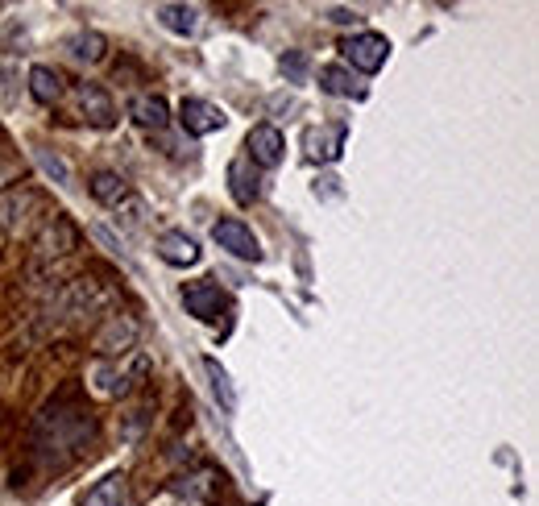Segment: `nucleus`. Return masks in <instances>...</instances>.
Wrapping results in <instances>:
<instances>
[{
  "mask_svg": "<svg viewBox=\"0 0 539 506\" xmlns=\"http://www.w3.org/2000/svg\"><path fill=\"white\" fill-rule=\"evenodd\" d=\"M96 436V424L92 415H83L79 407L75 411H63L59 403L46 407L38 415V444L42 448H67V453H79L83 444Z\"/></svg>",
  "mask_w": 539,
  "mask_h": 506,
  "instance_id": "1",
  "label": "nucleus"
},
{
  "mask_svg": "<svg viewBox=\"0 0 539 506\" xmlns=\"http://www.w3.org/2000/svg\"><path fill=\"white\" fill-rule=\"evenodd\" d=\"M282 154H287V137H282L278 125H253L245 137V158L258 166H278Z\"/></svg>",
  "mask_w": 539,
  "mask_h": 506,
  "instance_id": "9",
  "label": "nucleus"
},
{
  "mask_svg": "<svg viewBox=\"0 0 539 506\" xmlns=\"http://www.w3.org/2000/svg\"><path fill=\"white\" fill-rule=\"evenodd\" d=\"M67 50H71L75 63H100L104 54H108V38L96 34V30H83V34H75V38L67 42Z\"/></svg>",
  "mask_w": 539,
  "mask_h": 506,
  "instance_id": "22",
  "label": "nucleus"
},
{
  "mask_svg": "<svg viewBox=\"0 0 539 506\" xmlns=\"http://www.w3.org/2000/svg\"><path fill=\"white\" fill-rule=\"evenodd\" d=\"M328 21H336V25H357L361 13H353V9H328Z\"/></svg>",
  "mask_w": 539,
  "mask_h": 506,
  "instance_id": "27",
  "label": "nucleus"
},
{
  "mask_svg": "<svg viewBox=\"0 0 539 506\" xmlns=\"http://www.w3.org/2000/svg\"><path fill=\"white\" fill-rule=\"evenodd\" d=\"M212 241H216L224 253L241 258V262H262V258H266L258 233H253L245 220H216V224H212Z\"/></svg>",
  "mask_w": 539,
  "mask_h": 506,
  "instance_id": "4",
  "label": "nucleus"
},
{
  "mask_svg": "<svg viewBox=\"0 0 539 506\" xmlns=\"http://www.w3.org/2000/svg\"><path fill=\"white\" fill-rule=\"evenodd\" d=\"M146 370H150L146 353H125V361H121V357L96 361L92 370H88V382H92L96 395L117 399V395H129V390H133L141 378H146Z\"/></svg>",
  "mask_w": 539,
  "mask_h": 506,
  "instance_id": "2",
  "label": "nucleus"
},
{
  "mask_svg": "<svg viewBox=\"0 0 539 506\" xmlns=\"http://www.w3.org/2000/svg\"><path fill=\"white\" fill-rule=\"evenodd\" d=\"M9 175H13V166L5 162V166H0V179H9Z\"/></svg>",
  "mask_w": 539,
  "mask_h": 506,
  "instance_id": "28",
  "label": "nucleus"
},
{
  "mask_svg": "<svg viewBox=\"0 0 539 506\" xmlns=\"http://www.w3.org/2000/svg\"><path fill=\"white\" fill-rule=\"evenodd\" d=\"M79 249V229L67 220V216H50L38 237H34V258L38 262H50V258H67V253Z\"/></svg>",
  "mask_w": 539,
  "mask_h": 506,
  "instance_id": "6",
  "label": "nucleus"
},
{
  "mask_svg": "<svg viewBox=\"0 0 539 506\" xmlns=\"http://www.w3.org/2000/svg\"><path fill=\"white\" fill-rule=\"evenodd\" d=\"M30 96L38 104H54V100L63 96V75L54 71V67H46V63L30 67Z\"/></svg>",
  "mask_w": 539,
  "mask_h": 506,
  "instance_id": "17",
  "label": "nucleus"
},
{
  "mask_svg": "<svg viewBox=\"0 0 539 506\" xmlns=\"http://www.w3.org/2000/svg\"><path fill=\"white\" fill-rule=\"evenodd\" d=\"M42 208V195L30 191V187H13L0 195V229L5 233H21L25 224L34 220V212Z\"/></svg>",
  "mask_w": 539,
  "mask_h": 506,
  "instance_id": "8",
  "label": "nucleus"
},
{
  "mask_svg": "<svg viewBox=\"0 0 539 506\" xmlns=\"http://www.w3.org/2000/svg\"><path fill=\"white\" fill-rule=\"evenodd\" d=\"M340 54L353 63V71H365V75H374L382 71L386 63V54H390V38L386 34H374V30H361L353 38L340 42Z\"/></svg>",
  "mask_w": 539,
  "mask_h": 506,
  "instance_id": "5",
  "label": "nucleus"
},
{
  "mask_svg": "<svg viewBox=\"0 0 539 506\" xmlns=\"http://www.w3.org/2000/svg\"><path fill=\"white\" fill-rule=\"evenodd\" d=\"M249 158L241 154L237 162H229V191H233V200L245 208V204H253L258 200V179H249Z\"/></svg>",
  "mask_w": 539,
  "mask_h": 506,
  "instance_id": "21",
  "label": "nucleus"
},
{
  "mask_svg": "<svg viewBox=\"0 0 539 506\" xmlns=\"http://www.w3.org/2000/svg\"><path fill=\"white\" fill-rule=\"evenodd\" d=\"M75 100H79V112H83V121L88 125H96V129L117 125V104H112V96L100 88V83H79Z\"/></svg>",
  "mask_w": 539,
  "mask_h": 506,
  "instance_id": "11",
  "label": "nucleus"
},
{
  "mask_svg": "<svg viewBox=\"0 0 539 506\" xmlns=\"http://www.w3.org/2000/svg\"><path fill=\"white\" fill-rule=\"evenodd\" d=\"M320 88L328 96H357V79L349 67H320Z\"/></svg>",
  "mask_w": 539,
  "mask_h": 506,
  "instance_id": "24",
  "label": "nucleus"
},
{
  "mask_svg": "<svg viewBox=\"0 0 539 506\" xmlns=\"http://www.w3.org/2000/svg\"><path fill=\"white\" fill-rule=\"evenodd\" d=\"M158 258H162L166 266H195V262L204 258V249L195 245V237H187V233H179V229H170V233L158 237Z\"/></svg>",
  "mask_w": 539,
  "mask_h": 506,
  "instance_id": "14",
  "label": "nucleus"
},
{
  "mask_svg": "<svg viewBox=\"0 0 539 506\" xmlns=\"http://www.w3.org/2000/svg\"><path fill=\"white\" fill-rule=\"evenodd\" d=\"M129 112H133V121L141 129H166L170 125V108H166L162 96H137Z\"/></svg>",
  "mask_w": 539,
  "mask_h": 506,
  "instance_id": "19",
  "label": "nucleus"
},
{
  "mask_svg": "<svg viewBox=\"0 0 539 506\" xmlns=\"http://www.w3.org/2000/svg\"><path fill=\"white\" fill-rule=\"evenodd\" d=\"M92 195L104 208H121V204H129V183L112 171H100V175H92Z\"/></svg>",
  "mask_w": 539,
  "mask_h": 506,
  "instance_id": "20",
  "label": "nucleus"
},
{
  "mask_svg": "<svg viewBox=\"0 0 539 506\" xmlns=\"http://www.w3.org/2000/svg\"><path fill=\"white\" fill-rule=\"evenodd\" d=\"M154 17H158L162 30H170L175 38H191L195 30H200V9L195 5H158Z\"/></svg>",
  "mask_w": 539,
  "mask_h": 506,
  "instance_id": "15",
  "label": "nucleus"
},
{
  "mask_svg": "<svg viewBox=\"0 0 539 506\" xmlns=\"http://www.w3.org/2000/svg\"><path fill=\"white\" fill-rule=\"evenodd\" d=\"M204 374H208V382H212V395H216V403L224 407V411H237V390H233V378H229V370L216 361V357H204Z\"/></svg>",
  "mask_w": 539,
  "mask_h": 506,
  "instance_id": "18",
  "label": "nucleus"
},
{
  "mask_svg": "<svg viewBox=\"0 0 539 506\" xmlns=\"http://www.w3.org/2000/svg\"><path fill=\"white\" fill-rule=\"evenodd\" d=\"M92 237H96V241H100V245H104V249L112 253V258H121V262H125V266L133 270V258H129V249L121 245V237H117V233H112V229H108V224H92Z\"/></svg>",
  "mask_w": 539,
  "mask_h": 506,
  "instance_id": "25",
  "label": "nucleus"
},
{
  "mask_svg": "<svg viewBox=\"0 0 539 506\" xmlns=\"http://www.w3.org/2000/svg\"><path fill=\"white\" fill-rule=\"evenodd\" d=\"M179 125L191 133V137H208V133H216V129H224L229 125V117H224V108H216L212 100H183L179 104Z\"/></svg>",
  "mask_w": 539,
  "mask_h": 506,
  "instance_id": "10",
  "label": "nucleus"
},
{
  "mask_svg": "<svg viewBox=\"0 0 539 506\" xmlns=\"http://www.w3.org/2000/svg\"><path fill=\"white\" fill-rule=\"evenodd\" d=\"M112 303V291L100 283V278H75L59 295H54L50 312H59L54 320H83V316H100Z\"/></svg>",
  "mask_w": 539,
  "mask_h": 506,
  "instance_id": "3",
  "label": "nucleus"
},
{
  "mask_svg": "<svg viewBox=\"0 0 539 506\" xmlns=\"http://www.w3.org/2000/svg\"><path fill=\"white\" fill-rule=\"evenodd\" d=\"M34 162L42 166V175H46L54 187H71V166H67L63 154H54V150H46V146H34Z\"/></svg>",
  "mask_w": 539,
  "mask_h": 506,
  "instance_id": "23",
  "label": "nucleus"
},
{
  "mask_svg": "<svg viewBox=\"0 0 539 506\" xmlns=\"http://www.w3.org/2000/svg\"><path fill=\"white\" fill-rule=\"evenodd\" d=\"M79 506H125V473H104Z\"/></svg>",
  "mask_w": 539,
  "mask_h": 506,
  "instance_id": "16",
  "label": "nucleus"
},
{
  "mask_svg": "<svg viewBox=\"0 0 539 506\" xmlns=\"http://www.w3.org/2000/svg\"><path fill=\"white\" fill-rule=\"evenodd\" d=\"M303 150L311 162H336L345 150V125H324V129H307L303 133Z\"/></svg>",
  "mask_w": 539,
  "mask_h": 506,
  "instance_id": "13",
  "label": "nucleus"
},
{
  "mask_svg": "<svg viewBox=\"0 0 539 506\" xmlns=\"http://www.w3.org/2000/svg\"><path fill=\"white\" fill-rule=\"evenodd\" d=\"M133 345H137V324H133L129 316H112V320L104 324V332L96 336V353H100V361L125 357V353H133Z\"/></svg>",
  "mask_w": 539,
  "mask_h": 506,
  "instance_id": "12",
  "label": "nucleus"
},
{
  "mask_svg": "<svg viewBox=\"0 0 539 506\" xmlns=\"http://www.w3.org/2000/svg\"><path fill=\"white\" fill-rule=\"evenodd\" d=\"M282 71H287L295 83L303 79V71H307V59H303V54L299 50H291V54H282Z\"/></svg>",
  "mask_w": 539,
  "mask_h": 506,
  "instance_id": "26",
  "label": "nucleus"
},
{
  "mask_svg": "<svg viewBox=\"0 0 539 506\" xmlns=\"http://www.w3.org/2000/svg\"><path fill=\"white\" fill-rule=\"evenodd\" d=\"M183 307L195 316V320H204V324H216L224 316V307H229V299H224V291L212 283V278H200V283H187L179 291Z\"/></svg>",
  "mask_w": 539,
  "mask_h": 506,
  "instance_id": "7",
  "label": "nucleus"
}]
</instances>
